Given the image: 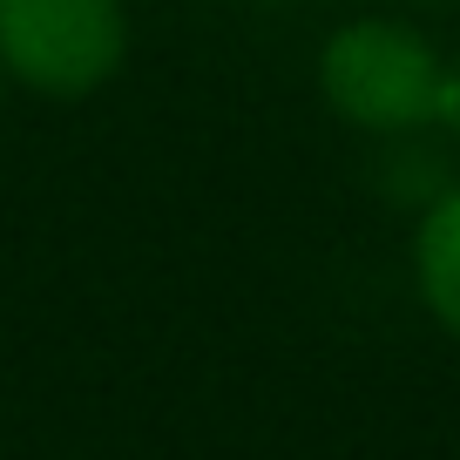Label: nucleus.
<instances>
[{
	"mask_svg": "<svg viewBox=\"0 0 460 460\" xmlns=\"http://www.w3.org/2000/svg\"><path fill=\"white\" fill-rule=\"evenodd\" d=\"M447 68L433 41L406 21H345L318 48V95L339 122L366 136H420L447 115Z\"/></svg>",
	"mask_w": 460,
	"mask_h": 460,
	"instance_id": "f257e3e1",
	"label": "nucleus"
},
{
	"mask_svg": "<svg viewBox=\"0 0 460 460\" xmlns=\"http://www.w3.org/2000/svg\"><path fill=\"white\" fill-rule=\"evenodd\" d=\"M129 61L122 0H0V75L41 102H88Z\"/></svg>",
	"mask_w": 460,
	"mask_h": 460,
	"instance_id": "f03ea898",
	"label": "nucleus"
},
{
	"mask_svg": "<svg viewBox=\"0 0 460 460\" xmlns=\"http://www.w3.org/2000/svg\"><path fill=\"white\" fill-rule=\"evenodd\" d=\"M413 285H420V305L427 318L460 339V183L440 190V197L420 210V230H413Z\"/></svg>",
	"mask_w": 460,
	"mask_h": 460,
	"instance_id": "7ed1b4c3",
	"label": "nucleus"
},
{
	"mask_svg": "<svg viewBox=\"0 0 460 460\" xmlns=\"http://www.w3.org/2000/svg\"><path fill=\"white\" fill-rule=\"evenodd\" d=\"M440 122H447V136L460 143V68H454V82H447V115H440Z\"/></svg>",
	"mask_w": 460,
	"mask_h": 460,
	"instance_id": "20e7f679",
	"label": "nucleus"
},
{
	"mask_svg": "<svg viewBox=\"0 0 460 460\" xmlns=\"http://www.w3.org/2000/svg\"><path fill=\"white\" fill-rule=\"evenodd\" d=\"M0 95H7V75H0Z\"/></svg>",
	"mask_w": 460,
	"mask_h": 460,
	"instance_id": "39448f33",
	"label": "nucleus"
}]
</instances>
